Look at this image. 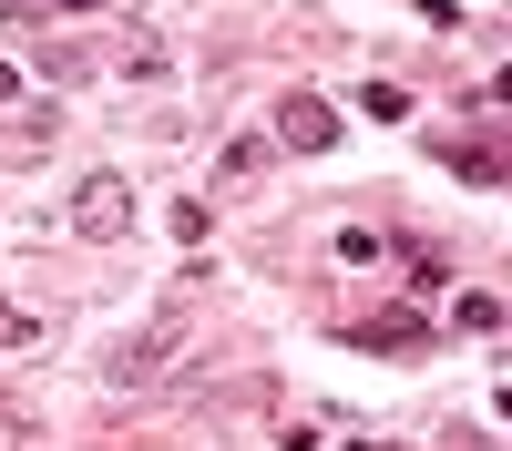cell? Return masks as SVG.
<instances>
[{
  "label": "cell",
  "mask_w": 512,
  "mask_h": 451,
  "mask_svg": "<svg viewBox=\"0 0 512 451\" xmlns=\"http://www.w3.org/2000/svg\"><path fill=\"white\" fill-rule=\"evenodd\" d=\"M461 339H492V328H502V298H492V287H461Z\"/></svg>",
  "instance_id": "cell-4"
},
{
  "label": "cell",
  "mask_w": 512,
  "mask_h": 451,
  "mask_svg": "<svg viewBox=\"0 0 512 451\" xmlns=\"http://www.w3.org/2000/svg\"><path fill=\"white\" fill-rule=\"evenodd\" d=\"M359 349H379V359H400V349H420V318H410V308H390V318H369V328H359Z\"/></svg>",
  "instance_id": "cell-3"
},
{
  "label": "cell",
  "mask_w": 512,
  "mask_h": 451,
  "mask_svg": "<svg viewBox=\"0 0 512 451\" xmlns=\"http://www.w3.org/2000/svg\"><path fill=\"white\" fill-rule=\"evenodd\" d=\"M72 226H82V236H123V226H134V185H123V175H82Z\"/></svg>",
  "instance_id": "cell-1"
},
{
  "label": "cell",
  "mask_w": 512,
  "mask_h": 451,
  "mask_svg": "<svg viewBox=\"0 0 512 451\" xmlns=\"http://www.w3.org/2000/svg\"><path fill=\"white\" fill-rule=\"evenodd\" d=\"M41 72H52V82H82V72H93V62H82L72 41H41Z\"/></svg>",
  "instance_id": "cell-8"
},
{
  "label": "cell",
  "mask_w": 512,
  "mask_h": 451,
  "mask_svg": "<svg viewBox=\"0 0 512 451\" xmlns=\"http://www.w3.org/2000/svg\"><path fill=\"white\" fill-rule=\"evenodd\" d=\"M21 339H31V318H21L11 298H0V349H21Z\"/></svg>",
  "instance_id": "cell-9"
},
{
  "label": "cell",
  "mask_w": 512,
  "mask_h": 451,
  "mask_svg": "<svg viewBox=\"0 0 512 451\" xmlns=\"http://www.w3.org/2000/svg\"><path fill=\"white\" fill-rule=\"evenodd\" d=\"M277 144H287V154H328V144H338V113H328L318 93H287V103H277Z\"/></svg>",
  "instance_id": "cell-2"
},
{
  "label": "cell",
  "mask_w": 512,
  "mask_h": 451,
  "mask_svg": "<svg viewBox=\"0 0 512 451\" xmlns=\"http://www.w3.org/2000/svg\"><path fill=\"white\" fill-rule=\"evenodd\" d=\"M256 164H267V144H226V154H216V185H246Z\"/></svg>",
  "instance_id": "cell-6"
},
{
  "label": "cell",
  "mask_w": 512,
  "mask_h": 451,
  "mask_svg": "<svg viewBox=\"0 0 512 451\" xmlns=\"http://www.w3.org/2000/svg\"><path fill=\"white\" fill-rule=\"evenodd\" d=\"M359 113H369V123H400V113H410V93H400V82H369Z\"/></svg>",
  "instance_id": "cell-5"
},
{
  "label": "cell",
  "mask_w": 512,
  "mask_h": 451,
  "mask_svg": "<svg viewBox=\"0 0 512 451\" xmlns=\"http://www.w3.org/2000/svg\"><path fill=\"white\" fill-rule=\"evenodd\" d=\"M52 11H113V0H52Z\"/></svg>",
  "instance_id": "cell-10"
},
{
  "label": "cell",
  "mask_w": 512,
  "mask_h": 451,
  "mask_svg": "<svg viewBox=\"0 0 512 451\" xmlns=\"http://www.w3.org/2000/svg\"><path fill=\"white\" fill-rule=\"evenodd\" d=\"M11 93H21V72H11V62H0V103H11Z\"/></svg>",
  "instance_id": "cell-11"
},
{
  "label": "cell",
  "mask_w": 512,
  "mask_h": 451,
  "mask_svg": "<svg viewBox=\"0 0 512 451\" xmlns=\"http://www.w3.org/2000/svg\"><path fill=\"white\" fill-rule=\"evenodd\" d=\"M441 277H451V257H441V246H410V287H420V298H431Z\"/></svg>",
  "instance_id": "cell-7"
}]
</instances>
